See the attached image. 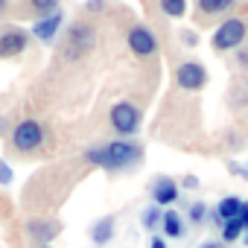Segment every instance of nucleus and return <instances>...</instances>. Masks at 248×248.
Wrapping results in <instances>:
<instances>
[{"label": "nucleus", "instance_id": "f257e3e1", "mask_svg": "<svg viewBox=\"0 0 248 248\" xmlns=\"http://www.w3.org/2000/svg\"><path fill=\"white\" fill-rule=\"evenodd\" d=\"M85 158L102 170H117V167H129V164H138L143 158V146L132 143V140H111L108 146H99V149H88Z\"/></svg>", "mask_w": 248, "mask_h": 248}, {"label": "nucleus", "instance_id": "f03ea898", "mask_svg": "<svg viewBox=\"0 0 248 248\" xmlns=\"http://www.w3.org/2000/svg\"><path fill=\"white\" fill-rule=\"evenodd\" d=\"M245 32H248V24H245L242 18H228V21H222L219 30L213 32V47H216L219 53L236 50V47L245 41Z\"/></svg>", "mask_w": 248, "mask_h": 248}, {"label": "nucleus", "instance_id": "7ed1b4c3", "mask_svg": "<svg viewBox=\"0 0 248 248\" xmlns=\"http://www.w3.org/2000/svg\"><path fill=\"white\" fill-rule=\"evenodd\" d=\"M108 117H111L114 132H120V135H135L140 129V120H143L140 108L132 105V102H117V105H111V114Z\"/></svg>", "mask_w": 248, "mask_h": 248}, {"label": "nucleus", "instance_id": "20e7f679", "mask_svg": "<svg viewBox=\"0 0 248 248\" xmlns=\"http://www.w3.org/2000/svg\"><path fill=\"white\" fill-rule=\"evenodd\" d=\"M44 143V129L38 126L35 120H21L15 132H12V146L18 152H35Z\"/></svg>", "mask_w": 248, "mask_h": 248}, {"label": "nucleus", "instance_id": "39448f33", "mask_svg": "<svg viewBox=\"0 0 248 248\" xmlns=\"http://www.w3.org/2000/svg\"><path fill=\"white\" fill-rule=\"evenodd\" d=\"M175 82H178L181 91H202L204 82H207V70L199 62H184L175 70Z\"/></svg>", "mask_w": 248, "mask_h": 248}, {"label": "nucleus", "instance_id": "423d86ee", "mask_svg": "<svg viewBox=\"0 0 248 248\" xmlns=\"http://www.w3.org/2000/svg\"><path fill=\"white\" fill-rule=\"evenodd\" d=\"M126 44L132 47V53H135V56H143V59H149V56H155V53H158V38H155L146 27H132V30H129Z\"/></svg>", "mask_w": 248, "mask_h": 248}, {"label": "nucleus", "instance_id": "0eeeda50", "mask_svg": "<svg viewBox=\"0 0 248 248\" xmlns=\"http://www.w3.org/2000/svg\"><path fill=\"white\" fill-rule=\"evenodd\" d=\"M59 222H50V219H30L27 222V236H32L35 242L47 245L53 236H59Z\"/></svg>", "mask_w": 248, "mask_h": 248}, {"label": "nucleus", "instance_id": "6e6552de", "mask_svg": "<svg viewBox=\"0 0 248 248\" xmlns=\"http://www.w3.org/2000/svg\"><path fill=\"white\" fill-rule=\"evenodd\" d=\"M27 50V35L21 30H9L0 35V56L3 59H12V56H21Z\"/></svg>", "mask_w": 248, "mask_h": 248}, {"label": "nucleus", "instance_id": "1a4fd4ad", "mask_svg": "<svg viewBox=\"0 0 248 248\" xmlns=\"http://www.w3.org/2000/svg\"><path fill=\"white\" fill-rule=\"evenodd\" d=\"M152 199H155V207H167L178 199V184L172 178H158L155 187H152Z\"/></svg>", "mask_w": 248, "mask_h": 248}, {"label": "nucleus", "instance_id": "9d476101", "mask_svg": "<svg viewBox=\"0 0 248 248\" xmlns=\"http://www.w3.org/2000/svg\"><path fill=\"white\" fill-rule=\"evenodd\" d=\"M93 41H96V35H93V30H91L88 24H76V27L70 30V38H67L70 53H73V47H76V53L91 50V47H93Z\"/></svg>", "mask_w": 248, "mask_h": 248}, {"label": "nucleus", "instance_id": "9b49d317", "mask_svg": "<svg viewBox=\"0 0 248 248\" xmlns=\"http://www.w3.org/2000/svg\"><path fill=\"white\" fill-rule=\"evenodd\" d=\"M59 24H62V15L59 12H53L50 18H44V21H38L35 27H32V35L38 38V41H53V35H56V30H59Z\"/></svg>", "mask_w": 248, "mask_h": 248}, {"label": "nucleus", "instance_id": "f8f14e48", "mask_svg": "<svg viewBox=\"0 0 248 248\" xmlns=\"http://www.w3.org/2000/svg\"><path fill=\"white\" fill-rule=\"evenodd\" d=\"M239 210H242V199L228 196V199H222V202H219V207H216L213 219H216V222H231V219H236V216H239Z\"/></svg>", "mask_w": 248, "mask_h": 248}, {"label": "nucleus", "instance_id": "ddd939ff", "mask_svg": "<svg viewBox=\"0 0 248 248\" xmlns=\"http://www.w3.org/2000/svg\"><path fill=\"white\" fill-rule=\"evenodd\" d=\"M111 236H114V216H102V219L91 228V239H93L96 245H105V242H111Z\"/></svg>", "mask_w": 248, "mask_h": 248}, {"label": "nucleus", "instance_id": "4468645a", "mask_svg": "<svg viewBox=\"0 0 248 248\" xmlns=\"http://www.w3.org/2000/svg\"><path fill=\"white\" fill-rule=\"evenodd\" d=\"M161 225H164V233H167V236H172V239L184 233L181 219H178V213H175V210H167V213L161 216Z\"/></svg>", "mask_w": 248, "mask_h": 248}, {"label": "nucleus", "instance_id": "2eb2a0df", "mask_svg": "<svg viewBox=\"0 0 248 248\" xmlns=\"http://www.w3.org/2000/svg\"><path fill=\"white\" fill-rule=\"evenodd\" d=\"M158 6L167 18H184L187 12V0H158Z\"/></svg>", "mask_w": 248, "mask_h": 248}, {"label": "nucleus", "instance_id": "dca6fc26", "mask_svg": "<svg viewBox=\"0 0 248 248\" xmlns=\"http://www.w3.org/2000/svg\"><path fill=\"white\" fill-rule=\"evenodd\" d=\"M233 3H236V0H199V9H202L204 15H219V12L231 9Z\"/></svg>", "mask_w": 248, "mask_h": 248}, {"label": "nucleus", "instance_id": "f3484780", "mask_svg": "<svg viewBox=\"0 0 248 248\" xmlns=\"http://www.w3.org/2000/svg\"><path fill=\"white\" fill-rule=\"evenodd\" d=\"M242 231H245V228H242L236 219H231V222H225V228H222V239H225V242H233V239L242 236Z\"/></svg>", "mask_w": 248, "mask_h": 248}, {"label": "nucleus", "instance_id": "a211bd4d", "mask_svg": "<svg viewBox=\"0 0 248 248\" xmlns=\"http://www.w3.org/2000/svg\"><path fill=\"white\" fill-rule=\"evenodd\" d=\"M56 6H59V0H32V9L38 15H50V12H56Z\"/></svg>", "mask_w": 248, "mask_h": 248}, {"label": "nucleus", "instance_id": "6ab92c4d", "mask_svg": "<svg viewBox=\"0 0 248 248\" xmlns=\"http://www.w3.org/2000/svg\"><path fill=\"white\" fill-rule=\"evenodd\" d=\"M158 219H161L158 207H149V210L143 213V228H155V225H158Z\"/></svg>", "mask_w": 248, "mask_h": 248}, {"label": "nucleus", "instance_id": "aec40b11", "mask_svg": "<svg viewBox=\"0 0 248 248\" xmlns=\"http://www.w3.org/2000/svg\"><path fill=\"white\" fill-rule=\"evenodd\" d=\"M204 210H207V207H204L202 202L193 204V207H190V219H193V222H202V219H204Z\"/></svg>", "mask_w": 248, "mask_h": 248}, {"label": "nucleus", "instance_id": "412c9836", "mask_svg": "<svg viewBox=\"0 0 248 248\" xmlns=\"http://www.w3.org/2000/svg\"><path fill=\"white\" fill-rule=\"evenodd\" d=\"M9 181H12V170L6 161H0V184H9Z\"/></svg>", "mask_w": 248, "mask_h": 248}, {"label": "nucleus", "instance_id": "4be33fe9", "mask_svg": "<svg viewBox=\"0 0 248 248\" xmlns=\"http://www.w3.org/2000/svg\"><path fill=\"white\" fill-rule=\"evenodd\" d=\"M236 222H239L242 228H248V202H242V210H239V216H236Z\"/></svg>", "mask_w": 248, "mask_h": 248}, {"label": "nucleus", "instance_id": "5701e85b", "mask_svg": "<svg viewBox=\"0 0 248 248\" xmlns=\"http://www.w3.org/2000/svg\"><path fill=\"white\" fill-rule=\"evenodd\" d=\"M236 62H239V64L248 70V50H239V53H236Z\"/></svg>", "mask_w": 248, "mask_h": 248}, {"label": "nucleus", "instance_id": "b1692460", "mask_svg": "<svg viewBox=\"0 0 248 248\" xmlns=\"http://www.w3.org/2000/svg\"><path fill=\"white\" fill-rule=\"evenodd\" d=\"M102 6H105V3H102V0H91V3H88V9H91V12H99Z\"/></svg>", "mask_w": 248, "mask_h": 248}, {"label": "nucleus", "instance_id": "393cba45", "mask_svg": "<svg viewBox=\"0 0 248 248\" xmlns=\"http://www.w3.org/2000/svg\"><path fill=\"white\" fill-rule=\"evenodd\" d=\"M152 248H167V242H164L161 236H155V239H152Z\"/></svg>", "mask_w": 248, "mask_h": 248}, {"label": "nucleus", "instance_id": "a878e982", "mask_svg": "<svg viewBox=\"0 0 248 248\" xmlns=\"http://www.w3.org/2000/svg\"><path fill=\"white\" fill-rule=\"evenodd\" d=\"M202 248H222V245H219V242H204Z\"/></svg>", "mask_w": 248, "mask_h": 248}, {"label": "nucleus", "instance_id": "bb28decb", "mask_svg": "<svg viewBox=\"0 0 248 248\" xmlns=\"http://www.w3.org/2000/svg\"><path fill=\"white\" fill-rule=\"evenodd\" d=\"M3 6H6V0H0V9H3Z\"/></svg>", "mask_w": 248, "mask_h": 248}, {"label": "nucleus", "instance_id": "cd10ccee", "mask_svg": "<svg viewBox=\"0 0 248 248\" xmlns=\"http://www.w3.org/2000/svg\"><path fill=\"white\" fill-rule=\"evenodd\" d=\"M245 245H248V233H245Z\"/></svg>", "mask_w": 248, "mask_h": 248}, {"label": "nucleus", "instance_id": "c85d7f7f", "mask_svg": "<svg viewBox=\"0 0 248 248\" xmlns=\"http://www.w3.org/2000/svg\"><path fill=\"white\" fill-rule=\"evenodd\" d=\"M38 248H50V245H38Z\"/></svg>", "mask_w": 248, "mask_h": 248}]
</instances>
